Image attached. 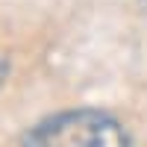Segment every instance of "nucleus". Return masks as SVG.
Wrapping results in <instances>:
<instances>
[{"label":"nucleus","instance_id":"1","mask_svg":"<svg viewBox=\"0 0 147 147\" xmlns=\"http://www.w3.org/2000/svg\"><path fill=\"white\" fill-rule=\"evenodd\" d=\"M21 147H129V136L109 112L71 109L38 121Z\"/></svg>","mask_w":147,"mask_h":147},{"label":"nucleus","instance_id":"2","mask_svg":"<svg viewBox=\"0 0 147 147\" xmlns=\"http://www.w3.org/2000/svg\"><path fill=\"white\" fill-rule=\"evenodd\" d=\"M6 71H9V68H6V62H3V59H0V82L6 80Z\"/></svg>","mask_w":147,"mask_h":147},{"label":"nucleus","instance_id":"3","mask_svg":"<svg viewBox=\"0 0 147 147\" xmlns=\"http://www.w3.org/2000/svg\"><path fill=\"white\" fill-rule=\"evenodd\" d=\"M138 3H141V6H147V0H138Z\"/></svg>","mask_w":147,"mask_h":147}]
</instances>
